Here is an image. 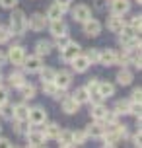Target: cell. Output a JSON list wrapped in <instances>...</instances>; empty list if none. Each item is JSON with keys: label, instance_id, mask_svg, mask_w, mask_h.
Wrapping results in <instances>:
<instances>
[{"label": "cell", "instance_id": "1", "mask_svg": "<svg viewBox=\"0 0 142 148\" xmlns=\"http://www.w3.org/2000/svg\"><path fill=\"white\" fill-rule=\"evenodd\" d=\"M10 31H12V35H18V37H22L27 31V18H25L23 10L12 8V14H10Z\"/></svg>", "mask_w": 142, "mask_h": 148}, {"label": "cell", "instance_id": "2", "mask_svg": "<svg viewBox=\"0 0 142 148\" xmlns=\"http://www.w3.org/2000/svg\"><path fill=\"white\" fill-rule=\"evenodd\" d=\"M22 66H23L25 72L35 74V72H39V70L43 68V57H39V55H31V57H27V55H25Z\"/></svg>", "mask_w": 142, "mask_h": 148}, {"label": "cell", "instance_id": "3", "mask_svg": "<svg viewBox=\"0 0 142 148\" xmlns=\"http://www.w3.org/2000/svg\"><path fill=\"white\" fill-rule=\"evenodd\" d=\"M80 51H82V49H80V45L76 43V41H66L64 47L60 49V60H62V62H70Z\"/></svg>", "mask_w": 142, "mask_h": 148}, {"label": "cell", "instance_id": "4", "mask_svg": "<svg viewBox=\"0 0 142 148\" xmlns=\"http://www.w3.org/2000/svg\"><path fill=\"white\" fill-rule=\"evenodd\" d=\"M6 57H8V60H10L14 66H22L23 59H25V49H23L22 45H12V47L8 49Z\"/></svg>", "mask_w": 142, "mask_h": 148}, {"label": "cell", "instance_id": "5", "mask_svg": "<svg viewBox=\"0 0 142 148\" xmlns=\"http://www.w3.org/2000/svg\"><path fill=\"white\" fill-rule=\"evenodd\" d=\"M27 121H29L31 125H43V123H47V111L41 105L31 107L29 113H27Z\"/></svg>", "mask_w": 142, "mask_h": 148}, {"label": "cell", "instance_id": "6", "mask_svg": "<svg viewBox=\"0 0 142 148\" xmlns=\"http://www.w3.org/2000/svg\"><path fill=\"white\" fill-rule=\"evenodd\" d=\"M70 64H72V70H74V72H78V74L86 72V70L91 66V62L88 60V57H86V55H82V53H78L74 59L70 60Z\"/></svg>", "mask_w": 142, "mask_h": 148}, {"label": "cell", "instance_id": "7", "mask_svg": "<svg viewBox=\"0 0 142 148\" xmlns=\"http://www.w3.org/2000/svg\"><path fill=\"white\" fill-rule=\"evenodd\" d=\"M47 23H49V20H47L43 14H33L27 20V29H33V31H43L47 27Z\"/></svg>", "mask_w": 142, "mask_h": 148}, {"label": "cell", "instance_id": "8", "mask_svg": "<svg viewBox=\"0 0 142 148\" xmlns=\"http://www.w3.org/2000/svg\"><path fill=\"white\" fill-rule=\"evenodd\" d=\"M49 33H51L55 39H57V37H64V35H68V25L62 22V18H60V20H53V22L49 23Z\"/></svg>", "mask_w": 142, "mask_h": 148}, {"label": "cell", "instance_id": "9", "mask_svg": "<svg viewBox=\"0 0 142 148\" xmlns=\"http://www.w3.org/2000/svg\"><path fill=\"white\" fill-rule=\"evenodd\" d=\"M53 82H55V86H57V88H62V90L70 88V84H72V72H68V70L55 72V78H53Z\"/></svg>", "mask_w": 142, "mask_h": 148}, {"label": "cell", "instance_id": "10", "mask_svg": "<svg viewBox=\"0 0 142 148\" xmlns=\"http://www.w3.org/2000/svg\"><path fill=\"white\" fill-rule=\"evenodd\" d=\"M84 23V33L88 37H97L99 33H101V23H99V20H94V18H88Z\"/></svg>", "mask_w": 142, "mask_h": 148}, {"label": "cell", "instance_id": "11", "mask_svg": "<svg viewBox=\"0 0 142 148\" xmlns=\"http://www.w3.org/2000/svg\"><path fill=\"white\" fill-rule=\"evenodd\" d=\"M117 59H119V55H117L115 49L99 51V62H101L103 66H113V64H117Z\"/></svg>", "mask_w": 142, "mask_h": 148}, {"label": "cell", "instance_id": "12", "mask_svg": "<svg viewBox=\"0 0 142 148\" xmlns=\"http://www.w3.org/2000/svg\"><path fill=\"white\" fill-rule=\"evenodd\" d=\"M25 136H27V146H33V148H37V146H43L45 144V134L41 133V131H27L25 133Z\"/></svg>", "mask_w": 142, "mask_h": 148}, {"label": "cell", "instance_id": "13", "mask_svg": "<svg viewBox=\"0 0 142 148\" xmlns=\"http://www.w3.org/2000/svg\"><path fill=\"white\" fill-rule=\"evenodd\" d=\"M60 107H62V111H64L66 115H74V113H78V109H80V103H78L72 96H64Z\"/></svg>", "mask_w": 142, "mask_h": 148}, {"label": "cell", "instance_id": "14", "mask_svg": "<svg viewBox=\"0 0 142 148\" xmlns=\"http://www.w3.org/2000/svg\"><path fill=\"white\" fill-rule=\"evenodd\" d=\"M68 10V6H62V4H51L49 6V10H47V14H45V18L49 20V22H53V20H60L62 18V14Z\"/></svg>", "mask_w": 142, "mask_h": 148}, {"label": "cell", "instance_id": "15", "mask_svg": "<svg viewBox=\"0 0 142 148\" xmlns=\"http://www.w3.org/2000/svg\"><path fill=\"white\" fill-rule=\"evenodd\" d=\"M111 14L115 16H125L130 10V2L128 0H111Z\"/></svg>", "mask_w": 142, "mask_h": 148}, {"label": "cell", "instance_id": "16", "mask_svg": "<svg viewBox=\"0 0 142 148\" xmlns=\"http://www.w3.org/2000/svg\"><path fill=\"white\" fill-rule=\"evenodd\" d=\"M57 140L62 148H68V146H74V136H72V131L70 129H60L59 134H57Z\"/></svg>", "mask_w": 142, "mask_h": 148}, {"label": "cell", "instance_id": "17", "mask_svg": "<svg viewBox=\"0 0 142 148\" xmlns=\"http://www.w3.org/2000/svg\"><path fill=\"white\" fill-rule=\"evenodd\" d=\"M72 18H74L76 22L82 23V22H86L88 18H91V10L86 6V4H78V6L72 10Z\"/></svg>", "mask_w": 142, "mask_h": 148}, {"label": "cell", "instance_id": "18", "mask_svg": "<svg viewBox=\"0 0 142 148\" xmlns=\"http://www.w3.org/2000/svg\"><path fill=\"white\" fill-rule=\"evenodd\" d=\"M105 133V125L103 121H96L94 125L86 127V134L88 136H91V138H101V134Z\"/></svg>", "mask_w": 142, "mask_h": 148}, {"label": "cell", "instance_id": "19", "mask_svg": "<svg viewBox=\"0 0 142 148\" xmlns=\"http://www.w3.org/2000/svg\"><path fill=\"white\" fill-rule=\"evenodd\" d=\"M27 113H29V107L25 101L12 105V119H27Z\"/></svg>", "mask_w": 142, "mask_h": 148}, {"label": "cell", "instance_id": "20", "mask_svg": "<svg viewBox=\"0 0 142 148\" xmlns=\"http://www.w3.org/2000/svg\"><path fill=\"white\" fill-rule=\"evenodd\" d=\"M123 25H125V22H123V16L111 14V18L107 20V29L113 31V33H119V31L123 29Z\"/></svg>", "mask_w": 142, "mask_h": 148}, {"label": "cell", "instance_id": "21", "mask_svg": "<svg viewBox=\"0 0 142 148\" xmlns=\"http://www.w3.org/2000/svg\"><path fill=\"white\" fill-rule=\"evenodd\" d=\"M51 51H53V43H51V41L41 39V41L35 43V55H39V57H47Z\"/></svg>", "mask_w": 142, "mask_h": 148}, {"label": "cell", "instance_id": "22", "mask_svg": "<svg viewBox=\"0 0 142 148\" xmlns=\"http://www.w3.org/2000/svg\"><path fill=\"white\" fill-rule=\"evenodd\" d=\"M8 82H10L12 88L20 90L23 84H25V76H23V72H18V70H16V72H12L10 76H8Z\"/></svg>", "mask_w": 142, "mask_h": 148}, {"label": "cell", "instance_id": "23", "mask_svg": "<svg viewBox=\"0 0 142 148\" xmlns=\"http://www.w3.org/2000/svg\"><path fill=\"white\" fill-rule=\"evenodd\" d=\"M132 80H134V76H132V72L128 68H123V70L117 72V84L119 86H128Z\"/></svg>", "mask_w": 142, "mask_h": 148}, {"label": "cell", "instance_id": "24", "mask_svg": "<svg viewBox=\"0 0 142 148\" xmlns=\"http://www.w3.org/2000/svg\"><path fill=\"white\" fill-rule=\"evenodd\" d=\"M97 94L103 97H111L115 94V86H113L111 82H99V86H97Z\"/></svg>", "mask_w": 142, "mask_h": 148}, {"label": "cell", "instance_id": "25", "mask_svg": "<svg viewBox=\"0 0 142 148\" xmlns=\"http://www.w3.org/2000/svg\"><path fill=\"white\" fill-rule=\"evenodd\" d=\"M105 113H107V107H105L103 103H96V105H91L90 115H91V119H94V121H103Z\"/></svg>", "mask_w": 142, "mask_h": 148}, {"label": "cell", "instance_id": "26", "mask_svg": "<svg viewBox=\"0 0 142 148\" xmlns=\"http://www.w3.org/2000/svg\"><path fill=\"white\" fill-rule=\"evenodd\" d=\"M29 127H31V123L27 119H14V131L18 134H25L29 131Z\"/></svg>", "mask_w": 142, "mask_h": 148}, {"label": "cell", "instance_id": "27", "mask_svg": "<svg viewBox=\"0 0 142 148\" xmlns=\"http://www.w3.org/2000/svg\"><path fill=\"white\" fill-rule=\"evenodd\" d=\"M45 125V123H43ZM60 127L57 125V123H47L45 125V131H41V133L45 134V138H57V134H59Z\"/></svg>", "mask_w": 142, "mask_h": 148}, {"label": "cell", "instance_id": "28", "mask_svg": "<svg viewBox=\"0 0 142 148\" xmlns=\"http://www.w3.org/2000/svg\"><path fill=\"white\" fill-rule=\"evenodd\" d=\"M20 92H22L23 101H27V99H33V97H35V92H37V90H35V86H31V84L25 82L22 88H20Z\"/></svg>", "mask_w": 142, "mask_h": 148}, {"label": "cell", "instance_id": "29", "mask_svg": "<svg viewBox=\"0 0 142 148\" xmlns=\"http://www.w3.org/2000/svg\"><path fill=\"white\" fill-rule=\"evenodd\" d=\"M72 97H74L76 101L82 105V103H86V101L90 99V92H88V90H86V86H84V88H78V90H76L74 94H72Z\"/></svg>", "mask_w": 142, "mask_h": 148}, {"label": "cell", "instance_id": "30", "mask_svg": "<svg viewBox=\"0 0 142 148\" xmlns=\"http://www.w3.org/2000/svg\"><path fill=\"white\" fill-rule=\"evenodd\" d=\"M128 105H130V99H119L115 103V113L117 115H128Z\"/></svg>", "mask_w": 142, "mask_h": 148}, {"label": "cell", "instance_id": "31", "mask_svg": "<svg viewBox=\"0 0 142 148\" xmlns=\"http://www.w3.org/2000/svg\"><path fill=\"white\" fill-rule=\"evenodd\" d=\"M55 72H57V70H53V68H49V66H43L41 70H39V74H41V82H53Z\"/></svg>", "mask_w": 142, "mask_h": 148}, {"label": "cell", "instance_id": "32", "mask_svg": "<svg viewBox=\"0 0 142 148\" xmlns=\"http://www.w3.org/2000/svg\"><path fill=\"white\" fill-rule=\"evenodd\" d=\"M128 25H130V27L134 29V33L138 35L140 29H142V18H140V16H132V18H130V22H128Z\"/></svg>", "mask_w": 142, "mask_h": 148}, {"label": "cell", "instance_id": "33", "mask_svg": "<svg viewBox=\"0 0 142 148\" xmlns=\"http://www.w3.org/2000/svg\"><path fill=\"white\" fill-rule=\"evenodd\" d=\"M72 136H74V146H82L86 142V138H88L86 131H76V133H72Z\"/></svg>", "mask_w": 142, "mask_h": 148}, {"label": "cell", "instance_id": "34", "mask_svg": "<svg viewBox=\"0 0 142 148\" xmlns=\"http://www.w3.org/2000/svg\"><path fill=\"white\" fill-rule=\"evenodd\" d=\"M10 39H12V31L8 29V27H4V25H0V45L8 43Z\"/></svg>", "mask_w": 142, "mask_h": 148}, {"label": "cell", "instance_id": "35", "mask_svg": "<svg viewBox=\"0 0 142 148\" xmlns=\"http://www.w3.org/2000/svg\"><path fill=\"white\" fill-rule=\"evenodd\" d=\"M57 92V86H55V82H43V94H47V96H51Z\"/></svg>", "mask_w": 142, "mask_h": 148}, {"label": "cell", "instance_id": "36", "mask_svg": "<svg viewBox=\"0 0 142 148\" xmlns=\"http://www.w3.org/2000/svg\"><path fill=\"white\" fill-rule=\"evenodd\" d=\"M86 57H88L90 62H99V49H90L86 53Z\"/></svg>", "mask_w": 142, "mask_h": 148}, {"label": "cell", "instance_id": "37", "mask_svg": "<svg viewBox=\"0 0 142 148\" xmlns=\"http://www.w3.org/2000/svg\"><path fill=\"white\" fill-rule=\"evenodd\" d=\"M97 86H99V80H97V78H91V80H88V84H86V90H88L90 94H94V92H97Z\"/></svg>", "mask_w": 142, "mask_h": 148}, {"label": "cell", "instance_id": "38", "mask_svg": "<svg viewBox=\"0 0 142 148\" xmlns=\"http://www.w3.org/2000/svg\"><path fill=\"white\" fill-rule=\"evenodd\" d=\"M18 2L20 0H0V6L4 8V10H12V8L18 6Z\"/></svg>", "mask_w": 142, "mask_h": 148}, {"label": "cell", "instance_id": "39", "mask_svg": "<svg viewBox=\"0 0 142 148\" xmlns=\"http://www.w3.org/2000/svg\"><path fill=\"white\" fill-rule=\"evenodd\" d=\"M8 97H10V92H8V88H4V86L0 84V105H2V103H6V101H8Z\"/></svg>", "mask_w": 142, "mask_h": 148}, {"label": "cell", "instance_id": "40", "mask_svg": "<svg viewBox=\"0 0 142 148\" xmlns=\"http://www.w3.org/2000/svg\"><path fill=\"white\" fill-rule=\"evenodd\" d=\"M94 4H96L97 12H105L107 10V0H94Z\"/></svg>", "mask_w": 142, "mask_h": 148}, {"label": "cell", "instance_id": "41", "mask_svg": "<svg viewBox=\"0 0 142 148\" xmlns=\"http://www.w3.org/2000/svg\"><path fill=\"white\" fill-rule=\"evenodd\" d=\"M142 99V90L140 88H134L132 94H130V101H140Z\"/></svg>", "mask_w": 142, "mask_h": 148}, {"label": "cell", "instance_id": "42", "mask_svg": "<svg viewBox=\"0 0 142 148\" xmlns=\"http://www.w3.org/2000/svg\"><path fill=\"white\" fill-rule=\"evenodd\" d=\"M132 144H134V146H142V140H140V131H138V133H136V136L132 138Z\"/></svg>", "mask_w": 142, "mask_h": 148}, {"label": "cell", "instance_id": "43", "mask_svg": "<svg viewBox=\"0 0 142 148\" xmlns=\"http://www.w3.org/2000/svg\"><path fill=\"white\" fill-rule=\"evenodd\" d=\"M6 60H8L6 51H0V66H4V64H6Z\"/></svg>", "mask_w": 142, "mask_h": 148}, {"label": "cell", "instance_id": "44", "mask_svg": "<svg viewBox=\"0 0 142 148\" xmlns=\"http://www.w3.org/2000/svg\"><path fill=\"white\" fill-rule=\"evenodd\" d=\"M0 146H14V144L8 140V138H0Z\"/></svg>", "mask_w": 142, "mask_h": 148}, {"label": "cell", "instance_id": "45", "mask_svg": "<svg viewBox=\"0 0 142 148\" xmlns=\"http://www.w3.org/2000/svg\"><path fill=\"white\" fill-rule=\"evenodd\" d=\"M55 2H57V4H62V6H68L72 0H55Z\"/></svg>", "mask_w": 142, "mask_h": 148}, {"label": "cell", "instance_id": "46", "mask_svg": "<svg viewBox=\"0 0 142 148\" xmlns=\"http://www.w3.org/2000/svg\"><path fill=\"white\" fill-rule=\"evenodd\" d=\"M0 84H2V72H0Z\"/></svg>", "mask_w": 142, "mask_h": 148}, {"label": "cell", "instance_id": "47", "mask_svg": "<svg viewBox=\"0 0 142 148\" xmlns=\"http://www.w3.org/2000/svg\"><path fill=\"white\" fill-rule=\"evenodd\" d=\"M140 2H142V0H136V4H140Z\"/></svg>", "mask_w": 142, "mask_h": 148}, {"label": "cell", "instance_id": "48", "mask_svg": "<svg viewBox=\"0 0 142 148\" xmlns=\"http://www.w3.org/2000/svg\"><path fill=\"white\" fill-rule=\"evenodd\" d=\"M0 133H2V125H0Z\"/></svg>", "mask_w": 142, "mask_h": 148}]
</instances>
